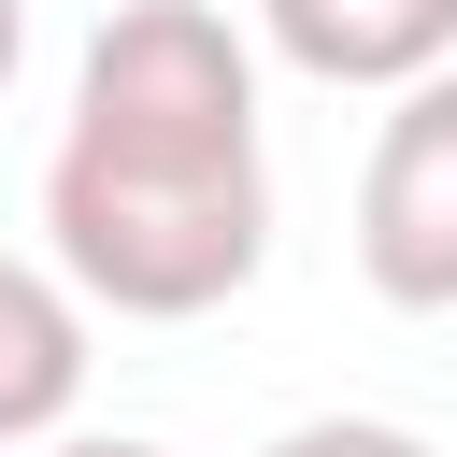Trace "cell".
<instances>
[{
	"mask_svg": "<svg viewBox=\"0 0 457 457\" xmlns=\"http://www.w3.org/2000/svg\"><path fill=\"white\" fill-rule=\"evenodd\" d=\"M43 257H57L100 314H143V328L214 314V300H243L257 257H271V171H257V157H228V171H157V157H86V143H57V171H43Z\"/></svg>",
	"mask_w": 457,
	"mask_h": 457,
	"instance_id": "1",
	"label": "cell"
},
{
	"mask_svg": "<svg viewBox=\"0 0 457 457\" xmlns=\"http://www.w3.org/2000/svg\"><path fill=\"white\" fill-rule=\"evenodd\" d=\"M71 143L157 157V171L257 157V43L214 0H114L86 29V71H71Z\"/></svg>",
	"mask_w": 457,
	"mask_h": 457,
	"instance_id": "2",
	"label": "cell"
},
{
	"mask_svg": "<svg viewBox=\"0 0 457 457\" xmlns=\"http://www.w3.org/2000/svg\"><path fill=\"white\" fill-rule=\"evenodd\" d=\"M357 271L400 314H457V57L400 86L357 171Z\"/></svg>",
	"mask_w": 457,
	"mask_h": 457,
	"instance_id": "3",
	"label": "cell"
},
{
	"mask_svg": "<svg viewBox=\"0 0 457 457\" xmlns=\"http://www.w3.org/2000/svg\"><path fill=\"white\" fill-rule=\"evenodd\" d=\"M257 43L314 86H414L457 57V0H257Z\"/></svg>",
	"mask_w": 457,
	"mask_h": 457,
	"instance_id": "4",
	"label": "cell"
},
{
	"mask_svg": "<svg viewBox=\"0 0 457 457\" xmlns=\"http://www.w3.org/2000/svg\"><path fill=\"white\" fill-rule=\"evenodd\" d=\"M86 314L100 300L57 257H0V457L71 428V400H86Z\"/></svg>",
	"mask_w": 457,
	"mask_h": 457,
	"instance_id": "5",
	"label": "cell"
},
{
	"mask_svg": "<svg viewBox=\"0 0 457 457\" xmlns=\"http://www.w3.org/2000/svg\"><path fill=\"white\" fill-rule=\"evenodd\" d=\"M271 457H428L414 428H386V414H300Z\"/></svg>",
	"mask_w": 457,
	"mask_h": 457,
	"instance_id": "6",
	"label": "cell"
},
{
	"mask_svg": "<svg viewBox=\"0 0 457 457\" xmlns=\"http://www.w3.org/2000/svg\"><path fill=\"white\" fill-rule=\"evenodd\" d=\"M43 457H171V443H129V428H114V443H43Z\"/></svg>",
	"mask_w": 457,
	"mask_h": 457,
	"instance_id": "7",
	"label": "cell"
},
{
	"mask_svg": "<svg viewBox=\"0 0 457 457\" xmlns=\"http://www.w3.org/2000/svg\"><path fill=\"white\" fill-rule=\"evenodd\" d=\"M14 57H29V0H0V86H14Z\"/></svg>",
	"mask_w": 457,
	"mask_h": 457,
	"instance_id": "8",
	"label": "cell"
}]
</instances>
